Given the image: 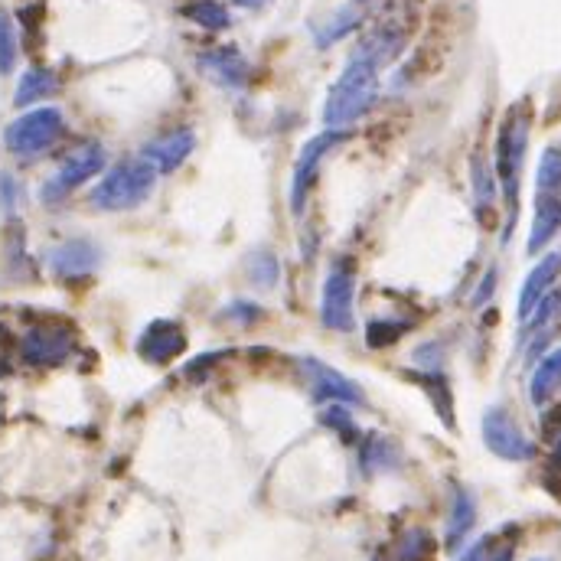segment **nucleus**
Segmentation results:
<instances>
[{
    "label": "nucleus",
    "mask_w": 561,
    "mask_h": 561,
    "mask_svg": "<svg viewBox=\"0 0 561 561\" xmlns=\"http://www.w3.org/2000/svg\"><path fill=\"white\" fill-rule=\"evenodd\" d=\"M470 173H473V193H477L480 206H493L496 199V173L490 170V164L477 154L470 160Z\"/></svg>",
    "instance_id": "obj_28"
},
{
    "label": "nucleus",
    "mask_w": 561,
    "mask_h": 561,
    "mask_svg": "<svg viewBox=\"0 0 561 561\" xmlns=\"http://www.w3.org/2000/svg\"><path fill=\"white\" fill-rule=\"evenodd\" d=\"M72 346H76V336H72V330L33 327L20 340V353H23V359H27L30 366H56L72 353Z\"/></svg>",
    "instance_id": "obj_10"
},
{
    "label": "nucleus",
    "mask_w": 561,
    "mask_h": 561,
    "mask_svg": "<svg viewBox=\"0 0 561 561\" xmlns=\"http://www.w3.org/2000/svg\"><path fill=\"white\" fill-rule=\"evenodd\" d=\"M56 89H59V79H56L53 69H43V66L27 69V72L20 76L14 105H17V108H27V105H33V102H40V98L53 95Z\"/></svg>",
    "instance_id": "obj_21"
},
{
    "label": "nucleus",
    "mask_w": 561,
    "mask_h": 561,
    "mask_svg": "<svg viewBox=\"0 0 561 561\" xmlns=\"http://www.w3.org/2000/svg\"><path fill=\"white\" fill-rule=\"evenodd\" d=\"M366 473H382V470H398L402 464V451L392 438H382V434H372L363 441V451H359Z\"/></svg>",
    "instance_id": "obj_20"
},
{
    "label": "nucleus",
    "mask_w": 561,
    "mask_h": 561,
    "mask_svg": "<svg viewBox=\"0 0 561 561\" xmlns=\"http://www.w3.org/2000/svg\"><path fill=\"white\" fill-rule=\"evenodd\" d=\"M483 444L503 460H532L535 444L522 434V428L513 421L506 408H490L483 415Z\"/></svg>",
    "instance_id": "obj_8"
},
{
    "label": "nucleus",
    "mask_w": 561,
    "mask_h": 561,
    "mask_svg": "<svg viewBox=\"0 0 561 561\" xmlns=\"http://www.w3.org/2000/svg\"><path fill=\"white\" fill-rule=\"evenodd\" d=\"M17 199H20L17 180L10 177V173H0V203H4L7 213H14V209H17Z\"/></svg>",
    "instance_id": "obj_34"
},
{
    "label": "nucleus",
    "mask_w": 561,
    "mask_h": 561,
    "mask_svg": "<svg viewBox=\"0 0 561 561\" xmlns=\"http://www.w3.org/2000/svg\"><path fill=\"white\" fill-rule=\"evenodd\" d=\"M535 193H561V147H545L535 170Z\"/></svg>",
    "instance_id": "obj_27"
},
{
    "label": "nucleus",
    "mask_w": 561,
    "mask_h": 561,
    "mask_svg": "<svg viewBox=\"0 0 561 561\" xmlns=\"http://www.w3.org/2000/svg\"><path fill=\"white\" fill-rule=\"evenodd\" d=\"M558 274H561V252L542 255L539 265L529 271V278H526V284H522V291H519V310H516V317L522 323H526L535 314V307H539L548 297L552 284L558 281Z\"/></svg>",
    "instance_id": "obj_15"
},
{
    "label": "nucleus",
    "mask_w": 561,
    "mask_h": 561,
    "mask_svg": "<svg viewBox=\"0 0 561 561\" xmlns=\"http://www.w3.org/2000/svg\"><path fill=\"white\" fill-rule=\"evenodd\" d=\"M561 389V346L552 349L539 366H535L532 372V382H529V398L532 405H545L548 398H552L555 392Z\"/></svg>",
    "instance_id": "obj_19"
},
{
    "label": "nucleus",
    "mask_w": 561,
    "mask_h": 561,
    "mask_svg": "<svg viewBox=\"0 0 561 561\" xmlns=\"http://www.w3.org/2000/svg\"><path fill=\"white\" fill-rule=\"evenodd\" d=\"M349 137V131H323L317 137H310V141L301 147V154L294 160V177H291V209L294 216L304 213V203H307V193H310V183L317 177V167L320 160L327 157L333 147H340Z\"/></svg>",
    "instance_id": "obj_6"
},
{
    "label": "nucleus",
    "mask_w": 561,
    "mask_h": 561,
    "mask_svg": "<svg viewBox=\"0 0 561 561\" xmlns=\"http://www.w3.org/2000/svg\"><path fill=\"white\" fill-rule=\"evenodd\" d=\"M431 555H434V539L425 529L402 532L389 548V561H431Z\"/></svg>",
    "instance_id": "obj_24"
},
{
    "label": "nucleus",
    "mask_w": 561,
    "mask_h": 561,
    "mask_svg": "<svg viewBox=\"0 0 561 561\" xmlns=\"http://www.w3.org/2000/svg\"><path fill=\"white\" fill-rule=\"evenodd\" d=\"M408 333V320H372L366 327V343L372 349H382V346H392L395 340H402Z\"/></svg>",
    "instance_id": "obj_29"
},
{
    "label": "nucleus",
    "mask_w": 561,
    "mask_h": 561,
    "mask_svg": "<svg viewBox=\"0 0 561 561\" xmlns=\"http://www.w3.org/2000/svg\"><path fill=\"white\" fill-rule=\"evenodd\" d=\"M561 232V193H535V216L529 229V255H542L548 242Z\"/></svg>",
    "instance_id": "obj_17"
},
{
    "label": "nucleus",
    "mask_w": 561,
    "mask_h": 561,
    "mask_svg": "<svg viewBox=\"0 0 561 561\" xmlns=\"http://www.w3.org/2000/svg\"><path fill=\"white\" fill-rule=\"evenodd\" d=\"M552 444H555V457H561V434H555V441H552Z\"/></svg>",
    "instance_id": "obj_38"
},
{
    "label": "nucleus",
    "mask_w": 561,
    "mask_h": 561,
    "mask_svg": "<svg viewBox=\"0 0 561 561\" xmlns=\"http://www.w3.org/2000/svg\"><path fill=\"white\" fill-rule=\"evenodd\" d=\"M98 261H102V252H98V245L89 242V239L62 242L46 255L49 271H53L56 278H66V281L69 278H89V274L98 268Z\"/></svg>",
    "instance_id": "obj_12"
},
{
    "label": "nucleus",
    "mask_w": 561,
    "mask_h": 561,
    "mask_svg": "<svg viewBox=\"0 0 561 561\" xmlns=\"http://www.w3.org/2000/svg\"><path fill=\"white\" fill-rule=\"evenodd\" d=\"M232 4H239V7H245V10H258V7H265L268 0H232Z\"/></svg>",
    "instance_id": "obj_37"
},
{
    "label": "nucleus",
    "mask_w": 561,
    "mask_h": 561,
    "mask_svg": "<svg viewBox=\"0 0 561 561\" xmlns=\"http://www.w3.org/2000/svg\"><path fill=\"white\" fill-rule=\"evenodd\" d=\"M408 379H415V382L421 385V389H425V392L431 395L434 411H438L447 428H454V398H451V385L444 382L441 372H415V376H408Z\"/></svg>",
    "instance_id": "obj_23"
},
{
    "label": "nucleus",
    "mask_w": 561,
    "mask_h": 561,
    "mask_svg": "<svg viewBox=\"0 0 561 561\" xmlns=\"http://www.w3.org/2000/svg\"><path fill=\"white\" fill-rule=\"evenodd\" d=\"M105 147L102 144H82L79 151H72L66 160H62V167L53 180L43 186V199L46 203H53V199L66 196L69 190H76L85 180L98 177V173L105 170Z\"/></svg>",
    "instance_id": "obj_7"
},
{
    "label": "nucleus",
    "mask_w": 561,
    "mask_h": 561,
    "mask_svg": "<svg viewBox=\"0 0 561 561\" xmlns=\"http://www.w3.org/2000/svg\"><path fill=\"white\" fill-rule=\"evenodd\" d=\"M473 522H477V503H473V496L464 490V486H457L451 516H447V548H451V552H457V548L464 545Z\"/></svg>",
    "instance_id": "obj_18"
},
{
    "label": "nucleus",
    "mask_w": 561,
    "mask_h": 561,
    "mask_svg": "<svg viewBox=\"0 0 561 561\" xmlns=\"http://www.w3.org/2000/svg\"><path fill=\"white\" fill-rule=\"evenodd\" d=\"M558 314H561V291L548 294L545 301H542L539 307H535V314L526 320V336H539Z\"/></svg>",
    "instance_id": "obj_32"
},
{
    "label": "nucleus",
    "mask_w": 561,
    "mask_h": 561,
    "mask_svg": "<svg viewBox=\"0 0 561 561\" xmlns=\"http://www.w3.org/2000/svg\"><path fill=\"white\" fill-rule=\"evenodd\" d=\"M62 128H66V118H62L59 108H33L27 115H20L14 124H7L4 144L17 157H36L56 144Z\"/></svg>",
    "instance_id": "obj_4"
},
{
    "label": "nucleus",
    "mask_w": 561,
    "mask_h": 561,
    "mask_svg": "<svg viewBox=\"0 0 561 561\" xmlns=\"http://www.w3.org/2000/svg\"><path fill=\"white\" fill-rule=\"evenodd\" d=\"M248 271H252V278L261 284V288H274V281H278V258L268 255V252H258L252 255V261H248Z\"/></svg>",
    "instance_id": "obj_33"
},
{
    "label": "nucleus",
    "mask_w": 561,
    "mask_h": 561,
    "mask_svg": "<svg viewBox=\"0 0 561 561\" xmlns=\"http://www.w3.org/2000/svg\"><path fill=\"white\" fill-rule=\"evenodd\" d=\"M17 66V30L14 20L0 14V76H7Z\"/></svg>",
    "instance_id": "obj_31"
},
{
    "label": "nucleus",
    "mask_w": 561,
    "mask_h": 561,
    "mask_svg": "<svg viewBox=\"0 0 561 561\" xmlns=\"http://www.w3.org/2000/svg\"><path fill=\"white\" fill-rule=\"evenodd\" d=\"M513 535H516L513 526L500 535H486V539H480L460 561H513V552H516Z\"/></svg>",
    "instance_id": "obj_25"
},
{
    "label": "nucleus",
    "mask_w": 561,
    "mask_h": 561,
    "mask_svg": "<svg viewBox=\"0 0 561 561\" xmlns=\"http://www.w3.org/2000/svg\"><path fill=\"white\" fill-rule=\"evenodd\" d=\"M320 421L327 428H333L336 434H340L343 441H356V425H353V411H349L346 405L340 402H330L327 408L320 411Z\"/></svg>",
    "instance_id": "obj_30"
},
{
    "label": "nucleus",
    "mask_w": 561,
    "mask_h": 561,
    "mask_svg": "<svg viewBox=\"0 0 561 561\" xmlns=\"http://www.w3.org/2000/svg\"><path fill=\"white\" fill-rule=\"evenodd\" d=\"M157 170L147 160H124V164L111 167L105 180L92 190L95 209H108V213H121V209L141 206L147 196L154 193Z\"/></svg>",
    "instance_id": "obj_3"
},
{
    "label": "nucleus",
    "mask_w": 561,
    "mask_h": 561,
    "mask_svg": "<svg viewBox=\"0 0 561 561\" xmlns=\"http://www.w3.org/2000/svg\"><path fill=\"white\" fill-rule=\"evenodd\" d=\"M405 46H408V27H405V23L385 20V23H379L376 30L366 33V40L356 46L353 59H366L376 69H382V66H389V62H395L398 56H402Z\"/></svg>",
    "instance_id": "obj_11"
},
{
    "label": "nucleus",
    "mask_w": 561,
    "mask_h": 561,
    "mask_svg": "<svg viewBox=\"0 0 561 561\" xmlns=\"http://www.w3.org/2000/svg\"><path fill=\"white\" fill-rule=\"evenodd\" d=\"M199 69L213 82H219L222 89H245L248 76H252V66H248V59L235 46L209 49V53L199 56Z\"/></svg>",
    "instance_id": "obj_14"
},
{
    "label": "nucleus",
    "mask_w": 561,
    "mask_h": 561,
    "mask_svg": "<svg viewBox=\"0 0 561 561\" xmlns=\"http://www.w3.org/2000/svg\"><path fill=\"white\" fill-rule=\"evenodd\" d=\"M552 464H555V467L561 470V457H555V460H552Z\"/></svg>",
    "instance_id": "obj_39"
},
{
    "label": "nucleus",
    "mask_w": 561,
    "mask_h": 561,
    "mask_svg": "<svg viewBox=\"0 0 561 561\" xmlns=\"http://www.w3.org/2000/svg\"><path fill=\"white\" fill-rule=\"evenodd\" d=\"M297 366H301L304 379L310 389H314L317 398H327V402H340V405H363L366 402V392L359 389L353 379H346L343 372H336L333 366L323 363V359L301 356Z\"/></svg>",
    "instance_id": "obj_9"
},
{
    "label": "nucleus",
    "mask_w": 561,
    "mask_h": 561,
    "mask_svg": "<svg viewBox=\"0 0 561 561\" xmlns=\"http://www.w3.org/2000/svg\"><path fill=\"white\" fill-rule=\"evenodd\" d=\"M196 147V134L190 128H180L167 137H160V141H151L144 147V160L151 164L157 173H173L186 157L193 154Z\"/></svg>",
    "instance_id": "obj_16"
},
{
    "label": "nucleus",
    "mask_w": 561,
    "mask_h": 561,
    "mask_svg": "<svg viewBox=\"0 0 561 561\" xmlns=\"http://www.w3.org/2000/svg\"><path fill=\"white\" fill-rule=\"evenodd\" d=\"M363 27V10H356V7H343V10H336V14L327 20V23H320V27L314 30V43L320 49H327L333 43H340L343 36H349L353 30Z\"/></svg>",
    "instance_id": "obj_22"
},
{
    "label": "nucleus",
    "mask_w": 561,
    "mask_h": 561,
    "mask_svg": "<svg viewBox=\"0 0 561 561\" xmlns=\"http://www.w3.org/2000/svg\"><path fill=\"white\" fill-rule=\"evenodd\" d=\"M183 349H186V333L177 320H154L151 327L141 333V340H137V356L157 366L177 359Z\"/></svg>",
    "instance_id": "obj_13"
},
{
    "label": "nucleus",
    "mask_w": 561,
    "mask_h": 561,
    "mask_svg": "<svg viewBox=\"0 0 561 561\" xmlns=\"http://www.w3.org/2000/svg\"><path fill=\"white\" fill-rule=\"evenodd\" d=\"M493 291H496V268H490L483 274V284H480V291L473 294V307H483L486 301H490L493 297Z\"/></svg>",
    "instance_id": "obj_36"
},
{
    "label": "nucleus",
    "mask_w": 561,
    "mask_h": 561,
    "mask_svg": "<svg viewBox=\"0 0 561 561\" xmlns=\"http://www.w3.org/2000/svg\"><path fill=\"white\" fill-rule=\"evenodd\" d=\"M379 98V69L366 59H349L340 79L333 82V89L323 105V124L330 131H346L349 124L369 115V108Z\"/></svg>",
    "instance_id": "obj_1"
},
{
    "label": "nucleus",
    "mask_w": 561,
    "mask_h": 561,
    "mask_svg": "<svg viewBox=\"0 0 561 561\" xmlns=\"http://www.w3.org/2000/svg\"><path fill=\"white\" fill-rule=\"evenodd\" d=\"M526 144H529V115L522 108H513L503 121L500 137H496V177L503 183V196L509 206L506 239L519 213V170H522V157H526Z\"/></svg>",
    "instance_id": "obj_2"
},
{
    "label": "nucleus",
    "mask_w": 561,
    "mask_h": 561,
    "mask_svg": "<svg viewBox=\"0 0 561 561\" xmlns=\"http://www.w3.org/2000/svg\"><path fill=\"white\" fill-rule=\"evenodd\" d=\"M353 301H356V274L349 265H333L327 281H323L320 294V323L333 333H349L356 327L353 317Z\"/></svg>",
    "instance_id": "obj_5"
},
{
    "label": "nucleus",
    "mask_w": 561,
    "mask_h": 561,
    "mask_svg": "<svg viewBox=\"0 0 561 561\" xmlns=\"http://www.w3.org/2000/svg\"><path fill=\"white\" fill-rule=\"evenodd\" d=\"M226 317H229V320H239V323H255V320L261 317V310H258V304H252V301H235V304L226 310Z\"/></svg>",
    "instance_id": "obj_35"
},
{
    "label": "nucleus",
    "mask_w": 561,
    "mask_h": 561,
    "mask_svg": "<svg viewBox=\"0 0 561 561\" xmlns=\"http://www.w3.org/2000/svg\"><path fill=\"white\" fill-rule=\"evenodd\" d=\"M183 14L190 17L196 27H203V30H226L232 23L229 10L222 4H216V0H193V4L183 7Z\"/></svg>",
    "instance_id": "obj_26"
}]
</instances>
